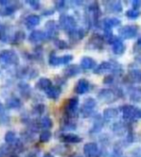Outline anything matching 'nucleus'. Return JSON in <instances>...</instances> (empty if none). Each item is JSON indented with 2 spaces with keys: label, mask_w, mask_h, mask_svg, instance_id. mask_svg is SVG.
I'll return each instance as SVG.
<instances>
[{
  "label": "nucleus",
  "mask_w": 141,
  "mask_h": 157,
  "mask_svg": "<svg viewBox=\"0 0 141 157\" xmlns=\"http://www.w3.org/2000/svg\"><path fill=\"white\" fill-rule=\"evenodd\" d=\"M123 96V91L120 88H113V89H109V88H104L101 89L98 93V98L100 101H102L103 103L106 104H112Z\"/></svg>",
  "instance_id": "1"
},
{
  "label": "nucleus",
  "mask_w": 141,
  "mask_h": 157,
  "mask_svg": "<svg viewBox=\"0 0 141 157\" xmlns=\"http://www.w3.org/2000/svg\"><path fill=\"white\" fill-rule=\"evenodd\" d=\"M119 110L122 111L123 119L125 121H137L141 119V108L131 105H123L119 108Z\"/></svg>",
  "instance_id": "2"
},
{
  "label": "nucleus",
  "mask_w": 141,
  "mask_h": 157,
  "mask_svg": "<svg viewBox=\"0 0 141 157\" xmlns=\"http://www.w3.org/2000/svg\"><path fill=\"white\" fill-rule=\"evenodd\" d=\"M78 106H79V98L72 97L65 101V113L67 118L74 119L78 115Z\"/></svg>",
  "instance_id": "3"
},
{
  "label": "nucleus",
  "mask_w": 141,
  "mask_h": 157,
  "mask_svg": "<svg viewBox=\"0 0 141 157\" xmlns=\"http://www.w3.org/2000/svg\"><path fill=\"white\" fill-rule=\"evenodd\" d=\"M59 24H60V27L67 33H70L77 29L76 19L72 15H69V14H61L60 19H59Z\"/></svg>",
  "instance_id": "4"
},
{
  "label": "nucleus",
  "mask_w": 141,
  "mask_h": 157,
  "mask_svg": "<svg viewBox=\"0 0 141 157\" xmlns=\"http://www.w3.org/2000/svg\"><path fill=\"white\" fill-rule=\"evenodd\" d=\"M0 63L5 65H18L19 58L13 50H4L0 53Z\"/></svg>",
  "instance_id": "5"
},
{
  "label": "nucleus",
  "mask_w": 141,
  "mask_h": 157,
  "mask_svg": "<svg viewBox=\"0 0 141 157\" xmlns=\"http://www.w3.org/2000/svg\"><path fill=\"white\" fill-rule=\"evenodd\" d=\"M97 103L95 99H93L91 97H88L87 99H84L83 105L81 107V113L83 115V117L88 118L93 115L94 113V108L96 107Z\"/></svg>",
  "instance_id": "6"
},
{
  "label": "nucleus",
  "mask_w": 141,
  "mask_h": 157,
  "mask_svg": "<svg viewBox=\"0 0 141 157\" xmlns=\"http://www.w3.org/2000/svg\"><path fill=\"white\" fill-rule=\"evenodd\" d=\"M118 34L121 39H131L137 36L138 27L135 25H126L118 30Z\"/></svg>",
  "instance_id": "7"
},
{
  "label": "nucleus",
  "mask_w": 141,
  "mask_h": 157,
  "mask_svg": "<svg viewBox=\"0 0 141 157\" xmlns=\"http://www.w3.org/2000/svg\"><path fill=\"white\" fill-rule=\"evenodd\" d=\"M101 153L102 151L97 143L89 142L84 146V154L85 157H100Z\"/></svg>",
  "instance_id": "8"
},
{
  "label": "nucleus",
  "mask_w": 141,
  "mask_h": 157,
  "mask_svg": "<svg viewBox=\"0 0 141 157\" xmlns=\"http://www.w3.org/2000/svg\"><path fill=\"white\" fill-rule=\"evenodd\" d=\"M104 39L103 36H101L99 34H94L87 43V48L90 49V50H99L103 48L104 45Z\"/></svg>",
  "instance_id": "9"
},
{
  "label": "nucleus",
  "mask_w": 141,
  "mask_h": 157,
  "mask_svg": "<svg viewBox=\"0 0 141 157\" xmlns=\"http://www.w3.org/2000/svg\"><path fill=\"white\" fill-rule=\"evenodd\" d=\"M112 52L116 56H121L126 51V45L123 42V39H121L118 36H114L113 40L112 42Z\"/></svg>",
  "instance_id": "10"
},
{
  "label": "nucleus",
  "mask_w": 141,
  "mask_h": 157,
  "mask_svg": "<svg viewBox=\"0 0 141 157\" xmlns=\"http://www.w3.org/2000/svg\"><path fill=\"white\" fill-rule=\"evenodd\" d=\"M45 30L47 38H54L59 34V25L54 20H48L45 23Z\"/></svg>",
  "instance_id": "11"
},
{
  "label": "nucleus",
  "mask_w": 141,
  "mask_h": 157,
  "mask_svg": "<svg viewBox=\"0 0 141 157\" xmlns=\"http://www.w3.org/2000/svg\"><path fill=\"white\" fill-rule=\"evenodd\" d=\"M89 87L90 84L87 78H80L75 85L74 92L78 95H83V94H85L89 91Z\"/></svg>",
  "instance_id": "12"
},
{
  "label": "nucleus",
  "mask_w": 141,
  "mask_h": 157,
  "mask_svg": "<svg viewBox=\"0 0 141 157\" xmlns=\"http://www.w3.org/2000/svg\"><path fill=\"white\" fill-rule=\"evenodd\" d=\"M60 139L61 142L65 144H79L83 140L79 135L74 134V133H65V134H61Z\"/></svg>",
  "instance_id": "13"
},
{
  "label": "nucleus",
  "mask_w": 141,
  "mask_h": 157,
  "mask_svg": "<svg viewBox=\"0 0 141 157\" xmlns=\"http://www.w3.org/2000/svg\"><path fill=\"white\" fill-rule=\"evenodd\" d=\"M130 101L134 104L141 103V86H134L129 90Z\"/></svg>",
  "instance_id": "14"
},
{
  "label": "nucleus",
  "mask_w": 141,
  "mask_h": 157,
  "mask_svg": "<svg viewBox=\"0 0 141 157\" xmlns=\"http://www.w3.org/2000/svg\"><path fill=\"white\" fill-rule=\"evenodd\" d=\"M28 39H29L30 42L37 43V42H41V41L45 40V39H47V36H46L45 32H43V31L35 30L30 34Z\"/></svg>",
  "instance_id": "15"
},
{
  "label": "nucleus",
  "mask_w": 141,
  "mask_h": 157,
  "mask_svg": "<svg viewBox=\"0 0 141 157\" xmlns=\"http://www.w3.org/2000/svg\"><path fill=\"white\" fill-rule=\"evenodd\" d=\"M106 10L108 13H121L123 11V6L120 1H106L104 2Z\"/></svg>",
  "instance_id": "16"
},
{
  "label": "nucleus",
  "mask_w": 141,
  "mask_h": 157,
  "mask_svg": "<svg viewBox=\"0 0 141 157\" xmlns=\"http://www.w3.org/2000/svg\"><path fill=\"white\" fill-rule=\"evenodd\" d=\"M62 73H64L65 77L66 78H74L81 73V68L77 64H70L64 69Z\"/></svg>",
  "instance_id": "17"
},
{
  "label": "nucleus",
  "mask_w": 141,
  "mask_h": 157,
  "mask_svg": "<svg viewBox=\"0 0 141 157\" xmlns=\"http://www.w3.org/2000/svg\"><path fill=\"white\" fill-rule=\"evenodd\" d=\"M61 94V88L59 85H52L50 87L45 90V95L47 98L51 100H58Z\"/></svg>",
  "instance_id": "18"
},
{
  "label": "nucleus",
  "mask_w": 141,
  "mask_h": 157,
  "mask_svg": "<svg viewBox=\"0 0 141 157\" xmlns=\"http://www.w3.org/2000/svg\"><path fill=\"white\" fill-rule=\"evenodd\" d=\"M96 65H97V62L90 57H84L80 62V68H82L84 70L94 69L96 67Z\"/></svg>",
  "instance_id": "19"
},
{
  "label": "nucleus",
  "mask_w": 141,
  "mask_h": 157,
  "mask_svg": "<svg viewBox=\"0 0 141 157\" xmlns=\"http://www.w3.org/2000/svg\"><path fill=\"white\" fill-rule=\"evenodd\" d=\"M112 65L111 61H103V62H101L100 64L96 65V67L93 69V72L95 74L101 75V74H104L105 72L112 71Z\"/></svg>",
  "instance_id": "20"
},
{
  "label": "nucleus",
  "mask_w": 141,
  "mask_h": 157,
  "mask_svg": "<svg viewBox=\"0 0 141 157\" xmlns=\"http://www.w3.org/2000/svg\"><path fill=\"white\" fill-rule=\"evenodd\" d=\"M104 127V119L100 114L95 115V118H94V123L92 125V128L90 129L91 133H98L101 131V129Z\"/></svg>",
  "instance_id": "21"
},
{
  "label": "nucleus",
  "mask_w": 141,
  "mask_h": 157,
  "mask_svg": "<svg viewBox=\"0 0 141 157\" xmlns=\"http://www.w3.org/2000/svg\"><path fill=\"white\" fill-rule=\"evenodd\" d=\"M119 111L118 109L115 107H108L106 109H104L103 112V119L104 121H111L112 119H115V118L118 116Z\"/></svg>",
  "instance_id": "22"
},
{
  "label": "nucleus",
  "mask_w": 141,
  "mask_h": 157,
  "mask_svg": "<svg viewBox=\"0 0 141 157\" xmlns=\"http://www.w3.org/2000/svg\"><path fill=\"white\" fill-rule=\"evenodd\" d=\"M84 35H85V32H84V30L82 28H79V29L77 28L76 30L72 31V32L68 33L69 39L72 42H77V41L81 40V39H83L84 37Z\"/></svg>",
  "instance_id": "23"
},
{
  "label": "nucleus",
  "mask_w": 141,
  "mask_h": 157,
  "mask_svg": "<svg viewBox=\"0 0 141 157\" xmlns=\"http://www.w3.org/2000/svg\"><path fill=\"white\" fill-rule=\"evenodd\" d=\"M41 23V17L37 14H30L25 18V24L28 29H32Z\"/></svg>",
  "instance_id": "24"
},
{
  "label": "nucleus",
  "mask_w": 141,
  "mask_h": 157,
  "mask_svg": "<svg viewBox=\"0 0 141 157\" xmlns=\"http://www.w3.org/2000/svg\"><path fill=\"white\" fill-rule=\"evenodd\" d=\"M37 128H44V130H49L53 127V121L50 117H43L41 118L37 123Z\"/></svg>",
  "instance_id": "25"
},
{
  "label": "nucleus",
  "mask_w": 141,
  "mask_h": 157,
  "mask_svg": "<svg viewBox=\"0 0 141 157\" xmlns=\"http://www.w3.org/2000/svg\"><path fill=\"white\" fill-rule=\"evenodd\" d=\"M121 24V20L116 17H108L103 20V27L112 29L114 27H118Z\"/></svg>",
  "instance_id": "26"
},
{
  "label": "nucleus",
  "mask_w": 141,
  "mask_h": 157,
  "mask_svg": "<svg viewBox=\"0 0 141 157\" xmlns=\"http://www.w3.org/2000/svg\"><path fill=\"white\" fill-rule=\"evenodd\" d=\"M128 78L131 82L135 83H139L141 82V69L135 68L131 69L128 74Z\"/></svg>",
  "instance_id": "27"
},
{
  "label": "nucleus",
  "mask_w": 141,
  "mask_h": 157,
  "mask_svg": "<svg viewBox=\"0 0 141 157\" xmlns=\"http://www.w3.org/2000/svg\"><path fill=\"white\" fill-rule=\"evenodd\" d=\"M50 86H52V82L48 78H41L36 83V88L40 90H47Z\"/></svg>",
  "instance_id": "28"
},
{
  "label": "nucleus",
  "mask_w": 141,
  "mask_h": 157,
  "mask_svg": "<svg viewBox=\"0 0 141 157\" xmlns=\"http://www.w3.org/2000/svg\"><path fill=\"white\" fill-rule=\"evenodd\" d=\"M22 105L21 101L18 97H10L6 101V107L9 109H17Z\"/></svg>",
  "instance_id": "29"
},
{
  "label": "nucleus",
  "mask_w": 141,
  "mask_h": 157,
  "mask_svg": "<svg viewBox=\"0 0 141 157\" xmlns=\"http://www.w3.org/2000/svg\"><path fill=\"white\" fill-rule=\"evenodd\" d=\"M112 130L117 135H122L125 131H129L128 127L126 124H124L122 122H117L112 125Z\"/></svg>",
  "instance_id": "30"
},
{
  "label": "nucleus",
  "mask_w": 141,
  "mask_h": 157,
  "mask_svg": "<svg viewBox=\"0 0 141 157\" xmlns=\"http://www.w3.org/2000/svg\"><path fill=\"white\" fill-rule=\"evenodd\" d=\"M26 36L23 31H18L17 33L14 35V37L12 38V43L13 44H20L24 41Z\"/></svg>",
  "instance_id": "31"
},
{
  "label": "nucleus",
  "mask_w": 141,
  "mask_h": 157,
  "mask_svg": "<svg viewBox=\"0 0 141 157\" xmlns=\"http://www.w3.org/2000/svg\"><path fill=\"white\" fill-rule=\"evenodd\" d=\"M61 128L65 130H72L76 128V123L73 121V119L65 117L64 120V124L61 125Z\"/></svg>",
  "instance_id": "32"
},
{
  "label": "nucleus",
  "mask_w": 141,
  "mask_h": 157,
  "mask_svg": "<svg viewBox=\"0 0 141 157\" xmlns=\"http://www.w3.org/2000/svg\"><path fill=\"white\" fill-rule=\"evenodd\" d=\"M18 88H19V91H20L21 95L23 97H28V96H30V94H31V87H30V85L28 83H26V82H21V83H19Z\"/></svg>",
  "instance_id": "33"
},
{
  "label": "nucleus",
  "mask_w": 141,
  "mask_h": 157,
  "mask_svg": "<svg viewBox=\"0 0 141 157\" xmlns=\"http://www.w3.org/2000/svg\"><path fill=\"white\" fill-rule=\"evenodd\" d=\"M113 38H114V36H113V33H112V29L104 28V36H103L104 41H106L107 43L112 44Z\"/></svg>",
  "instance_id": "34"
},
{
  "label": "nucleus",
  "mask_w": 141,
  "mask_h": 157,
  "mask_svg": "<svg viewBox=\"0 0 141 157\" xmlns=\"http://www.w3.org/2000/svg\"><path fill=\"white\" fill-rule=\"evenodd\" d=\"M15 10H17V5H15V4H10V5H8L3 11L0 12V14L3 15V17H7V15L13 14L15 12Z\"/></svg>",
  "instance_id": "35"
},
{
  "label": "nucleus",
  "mask_w": 141,
  "mask_h": 157,
  "mask_svg": "<svg viewBox=\"0 0 141 157\" xmlns=\"http://www.w3.org/2000/svg\"><path fill=\"white\" fill-rule=\"evenodd\" d=\"M4 139H5L6 144L13 145L15 141H17V135H15V133L14 131H7Z\"/></svg>",
  "instance_id": "36"
},
{
  "label": "nucleus",
  "mask_w": 141,
  "mask_h": 157,
  "mask_svg": "<svg viewBox=\"0 0 141 157\" xmlns=\"http://www.w3.org/2000/svg\"><path fill=\"white\" fill-rule=\"evenodd\" d=\"M51 137H52V133L50 130H42L40 134V142L41 143L49 142Z\"/></svg>",
  "instance_id": "37"
},
{
  "label": "nucleus",
  "mask_w": 141,
  "mask_h": 157,
  "mask_svg": "<svg viewBox=\"0 0 141 157\" xmlns=\"http://www.w3.org/2000/svg\"><path fill=\"white\" fill-rule=\"evenodd\" d=\"M48 62L51 66H59L61 65V57H58L55 53H51Z\"/></svg>",
  "instance_id": "38"
},
{
  "label": "nucleus",
  "mask_w": 141,
  "mask_h": 157,
  "mask_svg": "<svg viewBox=\"0 0 141 157\" xmlns=\"http://www.w3.org/2000/svg\"><path fill=\"white\" fill-rule=\"evenodd\" d=\"M54 45L60 50H65V49H67L69 47L68 43L65 40H62V39H60V38H55L54 39Z\"/></svg>",
  "instance_id": "39"
},
{
  "label": "nucleus",
  "mask_w": 141,
  "mask_h": 157,
  "mask_svg": "<svg viewBox=\"0 0 141 157\" xmlns=\"http://www.w3.org/2000/svg\"><path fill=\"white\" fill-rule=\"evenodd\" d=\"M125 15H126V17L130 19H137L140 17V12L131 9V10H128L126 13H125Z\"/></svg>",
  "instance_id": "40"
},
{
  "label": "nucleus",
  "mask_w": 141,
  "mask_h": 157,
  "mask_svg": "<svg viewBox=\"0 0 141 157\" xmlns=\"http://www.w3.org/2000/svg\"><path fill=\"white\" fill-rule=\"evenodd\" d=\"M44 111H45V105L43 104H37L33 108V113L35 115H37V116L42 115Z\"/></svg>",
  "instance_id": "41"
},
{
  "label": "nucleus",
  "mask_w": 141,
  "mask_h": 157,
  "mask_svg": "<svg viewBox=\"0 0 141 157\" xmlns=\"http://www.w3.org/2000/svg\"><path fill=\"white\" fill-rule=\"evenodd\" d=\"M73 59L72 55H65V56L61 57V65H67L69 64L71 60Z\"/></svg>",
  "instance_id": "42"
},
{
  "label": "nucleus",
  "mask_w": 141,
  "mask_h": 157,
  "mask_svg": "<svg viewBox=\"0 0 141 157\" xmlns=\"http://www.w3.org/2000/svg\"><path fill=\"white\" fill-rule=\"evenodd\" d=\"M14 150V147L13 145H9V144H6L3 145L2 147H0V151H1L3 154H8V153H11Z\"/></svg>",
  "instance_id": "43"
},
{
  "label": "nucleus",
  "mask_w": 141,
  "mask_h": 157,
  "mask_svg": "<svg viewBox=\"0 0 141 157\" xmlns=\"http://www.w3.org/2000/svg\"><path fill=\"white\" fill-rule=\"evenodd\" d=\"M27 3L30 5V7H32V9H34V10H40L41 2L37 1V0H28Z\"/></svg>",
  "instance_id": "44"
},
{
  "label": "nucleus",
  "mask_w": 141,
  "mask_h": 157,
  "mask_svg": "<svg viewBox=\"0 0 141 157\" xmlns=\"http://www.w3.org/2000/svg\"><path fill=\"white\" fill-rule=\"evenodd\" d=\"M114 82V77L112 75H108L104 78L103 80V83L104 84H108V85H111Z\"/></svg>",
  "instance_id": "45"
},
{
  "label": "nucleus",
  "mask_w": 141,
  "mask_h": 157,
  "mask_svg": "<svg viewBox=\"0 0 141 157\" xmlns=\"http://www.w3.org/2000/svg\"><path fill=\"white\" fill-rule=\"evenodd\" d=\"M134 52L140 54L141 53V37H138L136 42L134 45Z\"/></svg>",
  "instance_id": "46"
},
{
  "label": "nucleus",
  "mask_w": 141,
  "mask_h": 157,
  "mask_svg": "<svg viewBox=\"0 0 141 157\" xmlns=\"http://www.w3.org/2000/svg\"><path fill=\"white\" fill-rule=\"evenodd\" d=\"M65 1H62V0H60V1H56L55 2V7H56V9L59 10V11H62L65 8L66 4Z\"/></svg>",
  "instance_id": "47"
},
{
  "label": "nucleus",
  "mask_w": 141,
  "mask_h": 157,
  "mask_svg": "<svg viewBox=\"0 0 141 157\" xmlns=\"http://www.w3.org/2000/svg\"><path fill=\"white\" fill-rule=\"evenodd\" d=\"M131 6H132V10L139 11V9L141 8V0H134L131 2Z\"/></svg>",
  "instance_id": "48"
},
{
  "label": "nucleus",
  "mask_w": 141,
  "mask_h": 157,
  "mask_svg": "<svg viewBox=\"0 0 141 157\" xmlns=\"http://www.w3.org/2000/svg\"><path fill=\"white\" fill-rule=\"evenodd\" d=\"M54 12H55V10H48V11H44L43 12V15H45V17H48V15H52L53 13H54Z\"/></svg>",
  "instance_id": "49"
},
{
  "label": "nucleus",
  "mask_w": 141,
  "mask_h": 157,
  "mask_svg": "<svg viewBox=\"0 0 141 157\" xmlns=\"http://www.w3.org/2000/svg\"><path fill=\"white\" fill-rule=\"evenodd\" d=\"M10 1H8V0H0V5L1 6H8L10 5Z\"/></svg>",
  "instance_id": "50"
},
{
  "label": "nucleus",
  "mask_w": 141,
  "mask_h": 157,
  "mask_svg": "<svg viewBox=\"0 0 141 157\" xmlns=\"http://www.w3.org/2000/svg\"><path fill=\"white\" fill-rule=\"evenodd\" d=\"M135 59L138 62L139 64H141V54H137L135 56Z\"/></svg>",
  "instance_id": "51"
},
{
  "label": "nucleus",
  "mask_w": 141,
  "mask_h": 157,
  "mask_svg": "<svg viewBox=\"0 0 141 157\" xmlns=\"http://www.w3.org/2000/svg\"><path fill=\"white\" fill-rule=\"evenodd\" d=\"M3 114H5L4 106H3V105L1 103H0V115H3Z\"/></svg>",
  "instance_id": "52"
},
{
  "label": "nucleus",
  "mask_w": 141,
  "mask_h": 157,
  "mask_svg": "<svg viewBox=\"0 0 141 157\" xmlns=\"http://www.w3.org/2000/svg\"><path fill=\"white\" fill-rule=\"evenodd\" d=\"M42 157H54V155H53V154H51V153H49V152H47V153L43 154V155H42Z\"/></svg>",
  "instance_id": "53"
},
{
  "label": "nucleus",
  "mask_w": 141,
  "mask_h": 157,
  "mask_svg": "<svg viewBox=\"0 0 141 157\" xmlns=\"http://www.w3.org/2000/svg\"><path fill=\"white\" fill-rule=\"evenodd\" d=\"M8 157H19L17 153H12V154H10Z\"/></svg>",
  "instance_id": "54"
},
{
  "label": "nucleus",
  "mask_w": 141,
  "mask_h": 157,
  "mask_svg": "<svg viewBox=\"0 0 141 157\" xmlns=\"http://www.w3.org/2000/svg\"><path fill=\"white\" fill-rule=\"evenodd\" d=\"M26 157H37L35 154H33V153H31V154H29V155H27Z\"/></svg>",
  "instance_id": "55"
},
{
  "label": "nucleus",
  "mask_w": 141,
  "mask_h": 157,
  "mask_svg": "<svg viewBox=\"0 0 141 157\" xmlns=\"http://www.w3.org/2000/svg\"><path fill=\"white\" fill-rule=\"evenodd\" d=\"M1 29H2V25H1V23H0V31H1Z\"/></svg>",
  "instance_id": "56"
},
{
  "label": "nucleus",
  "mask_w": 141,
  "mask_h": 157,
  "mask_svg": "<svg viewBox=\"0 0 141 157\" xmlns=\"http://www.w3.org/2000/svg\"><path fill=\"white\" fill-rule=\"evenodd\" d=\"M73 157H83V156H80V155H76V156H73Z\"/></svg>",
  "instance_id": "57"
},
{
  "label": "nucleus",
  "mask_w": 141,
  "mask_h": 157,
  "mask_svg": "<svg viewBox=\"0 0 141 157\" xmlns=\"http://www.w3.org/2000/svg\"><path fill=\"white\" fill-rule=\"evenodd\" d=\"M118 157H124V156H118Z\"/></svg>",
  "instance_id": "58"
},
{
  "label": "nucleus",
  "mask_w": 141,
  "mask_h": 157,
  "mask_svg": "<svg viewBox=\"0 0 141 157\" xmlns=\"http://www.w3.org/2000/svg\"><path fill=\"white\" fill-rule=\"evenodd\" d=\"M0 157H1V155H0Z\"/></svg>",
  "instance_id": "59"
}]
</instances>
